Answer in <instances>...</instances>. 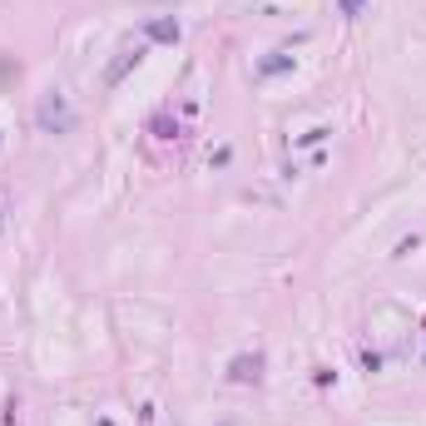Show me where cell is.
<instances>
[{
    "mask_svg": "<svg viewBox=\"0 0 426 426\" xmlns=\"http://www.w3.org/2000/svg\"><path fill=\"white\" fill-rule=\"evenodd\" d=\"M40 129H45V134H70V129H75V110L65 104V94L50 89V94L40 99Z\"/></svg>",
    "mask_w": 426,
    "mask_h": 426,
    "instance_id": "obj_1",
    "label": "cell"
},
{
    "mask_svg": "<svg viewBox=\"0 0 426 426\" xmlns=\"http://www.w3.org/2000/svg\"><path fill=\"white\" fill-rule=\"evenodd\" d=\"M263 377V357H238L233 362V382H258Z\"/></svg>",
    "mask_w": 426,
    "mask_h": 426,
    "instance_id": "obj_2",
    "label": "cell"
},
{
    "mask_svg": "<svg viewBox=\"0 0 426 426\" xmlns=\"http://www.w3.org/2000/svg\"><path fill=\"white\" fill-rule=\"evenodd\" d=\"M129 65H139V50H134V55H124V60H115V65H110V75H104V80H110V85H119Z\"/></svg>",
    "mask_w": 426,
    "mask_h": 426,
    "instance_id": "obj_3",
    "label": "cell"
},
{
    "mask_svg": "<svg viewBox=\"0 0 426 426\" xmlns=\"http://www.w3.org/2000/svg\"><path fill=\"white\" fill-rule=\"evenodd\" d=\"M149 35H154V40H179V25H174V20H154Z\"/></svg>",
    "mask_w": 426,
    "mask_h": 426,
    "instance_id": "obj_4",
    "label": "cell"
},
{
    "mask_svg": "<svg viewBox=\"0 0 426 426\" xmlns=\"http://www.w3.org/2000/svg\"><path fill=\"white\" fill-rule=\"evenodd\" d=\"M342 10H347V15H362V10H367V0H342Z\"/></svg>",
    "mask_w": 426,
    "mask_h": 426,
    "instance_id": "obj_5",
    "label": "cell"
}]
</instances>
